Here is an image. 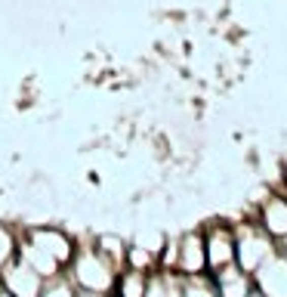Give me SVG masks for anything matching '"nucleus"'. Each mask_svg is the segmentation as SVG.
Here are the masks:
<instances>
[]
</instances>
